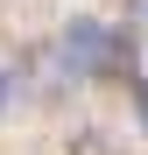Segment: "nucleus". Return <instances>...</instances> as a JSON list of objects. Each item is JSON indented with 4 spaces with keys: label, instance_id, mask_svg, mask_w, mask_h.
Here are the masks:
<instances>
[{
    "label": "nucleus",
    "instance_id": "nucleus-1",
    "mask_svg": "<svg viewBox=\"0 0 148 155\" xmlns=\"http://www.w3.org/2000/svg\"><path fill=\"white\" fill-rule=\"evenodd\" d=\"M49 64H57L71 85H92V78H113L120 64H127V42H120L113 21H99V14H71L64 35H57V49H49Z\"/></svg>",
    "mask_w": 148,
    "mask_h": 155
},
{
    "label": "nucleus",
    "instance_id": "nucleus-2",
    "mask_svg": "<svg viewBox=\"0 0 148 155\" xmlns=\"http://www.w3.org/2000/svg\"><path fill=\"white\" fill-rule=\"evenodd\" d=\"M127 14H134V28H148V0H127Z\"/></svg>",
    "mask_w": 148,
    "mask_h": 155
},
{
    "label": "nucleus",
    "instance_id": "nucleus-3",
    "mask_svg": "<svg viewBox=\"0 0 148 155\" xmlns=\"http://www.w3.org/2000/svg\"><path fill=\"white\" fill-rule=\"evenodd\" d=\"M7 99H14V78H7V71H0V113H7Z\"/></svg>",
    "mask_w": 148,
    "mask_h": 155
},
{
    "label": "nucleus",
    "instance_id": "nucleus-4",
    "mask_svg": "<svg viewBox=\"0 0 148 155\" xmlns=\"http://www.w3.org/2000/svg\"><path fill=\"white\" fill-rule=\"evenodd\" d=\"M141 113H148V85H141Z\"/></svg>",
    "mask_w": 148,
    "mask_h": 155
}]
</instances>
